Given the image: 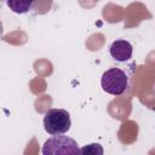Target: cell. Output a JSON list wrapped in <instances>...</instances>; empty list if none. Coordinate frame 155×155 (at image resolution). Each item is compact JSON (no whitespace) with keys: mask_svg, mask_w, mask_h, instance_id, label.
I'll return each instance as SVG.
<instances>
[{"mask_svg":"<svg viewBox=\"0 0 155 155\" xmlns=\"http://www.w3.org/2000/svg\"><path fill=\"white\" fill-rule=\"evenodd\" d=\"M70 114L65 109L52 108L44 115V128L48 134H64L70 130Z\"/></svg>","mask_w":155,"mask_h":155,"instance_id":"6da1fadb","label":"cell"},{"mask_svg":"<svg viewBox=\"0 0 155 155\" xmlns=\"http://www.w3.org/2000/svg\"><path fill=\"white\" fill-rule=\"evenodd\" d=\"M101 86L109 94L121 96L128 87V76L120 68H110L103 73Z\"/></svg>","mask_w":155,"mask_h":155,"instance_id":"7a4b0ae2","label":"cell"},{"mask_svg":"<svg viewBox=\"0 0 155 155\" xmlns=\"http://www.w3.org/2000/svg\"><path fill=\"white\" fill-rule=\"evenodd\" d=\"M44 155H67V154H80L78 143L68 137L62 134H56L48 138L41 149Z\"/></svg>","mask_w":155,"mask_h":155,"instance_id":"3957f363","label":"cell"},{"mask_svg":"<svg viewBox=\"0 0 155 155\" xmlns=\"http://www.w3.org/2000/svg\"><path fill=\"white\" fill-rule=\"evenodd\" d=\"M109 53L111 58L116 62H126L132 58L133 53V46L130 41L125 39H119L111 42L109 47Z\"/></svg>","mask_w":155,"mask_h":155,"instance_id":"277c9868","label":"cell"},{"mask_svg":"<svg viewBox=\"0 0 155 155\" xmlns=\"http://www.w3.org/2000/svg\"><path fill=\"white\" fill-rule=\"evenodd\" d=\"M6 4L12 12L23 15L33 8L35 0H6Z\"/></svg>","mask_w":155,"mask_h":155,"instance_id":"5b68a950","label":"cell"},{"mask_svg":"<svg viewBox=\"0 0 155 155\" xmlns=\"http://www.w3.org/2000/svg\"><path fill=\"white\" fill-rule=\"evenodd\" d=\"M80 154H87V155H102L103 154V148L98 143H91L80 149Z\"/></svg>","mask_w":155,"mask_h":155,"instance_id":"8992f818","label":"cell"},{"mask_svg":"<svg viewBox=\"0 0 155 155\" xmlns=\"http://www.w3.org/2000/svg\"><path fill=\"white\" fill-rule=\"evenodd\" d=\"M154 91H155V90H154Z\"/></svg>","mask_w":155,"mask_h":155,"instance_id":"52a82bcc","label":"cell"}]
</instances>
